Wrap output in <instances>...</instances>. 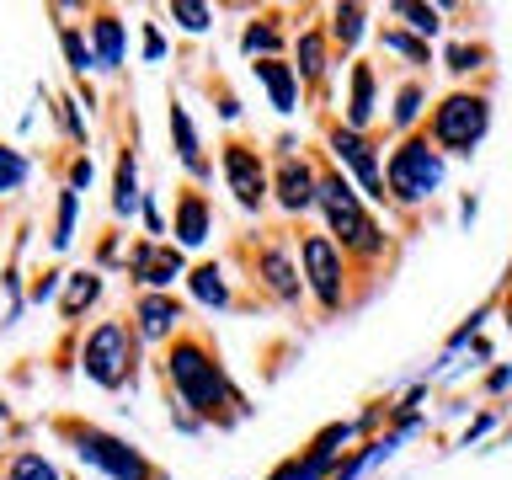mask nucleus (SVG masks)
Here are the masks:
<instances>
[{
	"label": "nucleus",
	"instance_id": "dca6fc26",
	"mask_svg": "<svg viewBox=\"0 0 512 480\" xmlns=\"http://www.w3.org/2000/svg\"><path fill=\"white\" fill-rule=\"evenodd\" d=\"M171 134H176V155H182V166H187V171H198V176H208L203 150H198V128H192L187 107H176V102H171Z\"/></svg>",
	"mask_w": 512,
	"mask_h": 480
},
{
	"label": "nucleus",
	"instance_id": "c9c22d12",
	"mask_svg": "<svg viewBox=\"0 0 512 480\" xmlns=\"http://www.w3.org/2000/svg\"><path fill=\"white\" fill-rule=\"evenodd\" d=\"M54 288H59V278H54V272H48L43 283H32V299H54Z\"/></svg>",
	"mask_w": 512,
	"mask_h": 480
},
{
	"label": "nucleus",
	"instance_id": "f8f14e48",
	"mask_svg": "<svg viewBox=\"0 0 512 480\" xmlns=\"http://www.w3.org/2000/svg\"><path fill=\"white\" fill-rule=\"evenodd\" d=\"M134 320H139L144 342H160V336H171L176 326H182V304H176L171 294H144L134 304Z\"/></svg>",
	"mask_w": 512,
	"mask_h": 480
},
{
	"label": "nucleus",
	"instance_id": "39448f33",
	"mask_svg": "<svg viewBox=\"0 0 512 480\" xmlns=\"http://www.w3.org/2000/svg\"><path fill=\"white\" fill-rule=\"evenodd\" d=\"M80 368H86L96 384H107V390H118V384L128 379V331L118 326V320H102V326L86 336Z\"/></svg>",
	"mask_w": 512,
	"mask_h": 480
},
{
	"label": "nucleus",
	"instance_id": "c85d7f7f",
	"mask_svg": "<svg viewBox=\"0 0 512 480\" xmlns=\"http://www.w3.org/2000/svg\"><path fill=\"white\" fill-rule=\"evenodd\" d=\"M171 22H182L187 32H203L208 22H214V11H208V6H192V0H176V6H171Z\"/></svg>",
	"mask_w": 512,
	"mask_h": 480
},
{
	"label": "nucleus",
	"instance_id": "7c9ffc66",
	"mask_svg": "<svg viewBox=\"0 0 512 480\" xmlns=\"http://www.w3.org/2000/svg\"><path fill=\"white\" fill-rule=\"evenodd\" d=\"M75 240V192H59V224H54V246Z\"/></svg>",
	"mask_w": 512,
	"mask_h": 480
},
{
	"label": "nucleus",
	"instance_id": "f03ea898",
	"mask_svg": "<svg viewBox=\"0 0 512 480\" xmlns=\"http://www.w3.org/2000/svg\"><path fill=\"white\" fill-rule=\"evenodd\" d=\"M320 214H326V224H331V235L342 240V246H352V251H368L374 256L384 240H379V224L368 219V208L358 203V192L347 187V176H320Z\"/></svg>",
	"mask_w": 512,
	"mask_h": 480
},
{
	"label": "nucleus",
	"instance_id": "cd10ccee",
	"mask_svg": "<svg viewBox=\"0 0 512 480\" xmlns=\"http://www.w3.org/2000/svg\"><path fill=\"white\" fill-rule=\"evenodd\" d=\"M64 54H70V70H75V75H86L91 64H96V54L86 48V38H80L75 27H64Z\"/></svg>",
	"mask_w": 512,
	"mask_h": 480
},
{
	"label": "nucleus",
	"instance_id": "5701e85b",
	"mask_svg": "<svg viewBox=\"0 0 512 480\" xmlns=\"http://www.w3.org/2000/svg\"><path fill=\"white\" fill-rule=\"evenodd\" d=\"M299 59H304L299 70L310 75V80L326 75V38H320V32H299Z\"/></svg>",
	"mask_w": 512,
	"mask_h": 480
},
{
	"label": "nucleus",
	"instance_id": "f704fd0d",
	"mask_svg": "<svg viewBox=\"0 0 512 480\" xmlns=\"http://www.w3.org/2000/svg\"><path fill=\"white\" fill-rule=\"evenodd\" d=\"M144 54H150V59L166 54V43H160V32H155V27H144Z\"/></svg>",
	"mask_w": 512,
	"mask_h": 480
},
{
	"label": "nucleus",
	"instance_id": "2f4dec72",
	"mask_svg": "<svg viewBox=\"0 0 512 480\" xmlns=\"http://www.w3.org/2000/svg\"><path fill=\"white\" fill-rule=\"evenodd\" d=\"M416 112H422V86H406L395 96V128H411Z\"/></svg>",
	"mask_w": 512,
	"mask_h": 480
},
{
	"label": "nucleus",
	"instance_id": "412c9836",
	"mask_svg": "<svg viewBox=\"0 0 512 480\" xmlns=\"http://www.w3.org/2000/svg\"><path fill=\"white\" fill-rule=\"evenodd\" d=\"M112 208L118 214H134L139 208V176H134V155L118 160V198H112Z\"/></svg>",
	"mask_w": 512,
	"mask_h": 480
},
{
	"label": "nucleus",
	"instance_id": "b1692460",
	"mask_svg": "<svg viewBox=\"0 0 512 480\" xmlns=\"http://www.w3.org/2000/svg\"><path fill=\"white\" fill-rule=\"evenodd\" d=\"M22 182H27V155L0 144V192H16Z\"/></svg>",
	"mask_w": 512,
	"mask_h": 480
},
{
	"label": "nucleus",
	"instance_id": "7ed1b4c3",
	"mask_svg": "<svg viewBox=\"0 0 512 480\" xmlns=\"http://www.w3.org/2000/svg\"><path fill=\"white\" fill-rule=\"evenodd\" d=\"M486 128H491V107H486V96H470V91H454L432 112V144L443 155H475Z\"/></svg>",
	"mask_w": 512,
	"mask_h": 480
},
{
	"label": "nucleus",
	"instance_id": "0eeeda50",
	"mask_svg": "<svg viewBox=\"0 0 512 480\" xmlns=\"http://www.w3.org/2000/svg\"><path fill=\"white\" fill-rule=\"evenodd\" d=\"M304 272H310L315 299L326 304V310H336V304H342V256H336V246L326 235L304 240Z\"/></svg>",
	"mask_w": 512,
	"mask_h": 480
},
{
	"label": "nucleus",
	"instance_id": "a211bd4d",
	"mask_svg": "<svg viewBox=\"0 0 512 480\" xmlns=\"http://www.w3.org/2000/svg\"><path fill=\"white\" fill-rule=\"evenodd\" d=\"M368 118H374V70L368 64H358L352 70V102H347V123L363 128Z\"/></svg>",
	"mask_w": 512,
	"mask_h": 480
},
{
	"label": "nucleus",
	"instance_id": "9d476101",
	"mask_svg": "<svg viewBox=\"0 0 512 480\" xmlns=\"http://www.w3.org/2000/svg\"><path fill=\"white\" fill-rule=\"evenodd\" d=\"M128 267H134V278H139V283H150V288H171L176 278H182V256H176L171 246H155V240L134 246Z\"/></svg>",
	"mask_w": 512,
	"mask_h": 480
},
{
	"label": "nucleus",
	"instance_id": "6ab92c4d",
	"mask_svg": "<svg viewBox=\"0 0 512 480\" xmlns=\"http://www.w3.org/2000/svg\"><path fill=\"white\" fill-rule=\"evenodd\" d=\"M192 294H198L203 304H230V288H224V278H219L214 262H203L198 272H192Z\"/></svg>",
	"mask_w": 512,
	"mask_h": 480
},
{
	"label": "nucleus",
	"instance_id": "423d86ee",
	"mask_svg": "<svg viewBox=\"0 0 512 480\" xmlns=\"http://www.w3.org/2000/svg\"><path fill=\"white\" fill-rule=\"evenodd\" d=\"M75 443H80V459H86V464H96V470H107L112 480H150V464H144V459H139L128 443L107 438V432L86 427Z\"/></svg>",
	"mask_w": 512,
	"mask_h": 480
},
{
	"label": "nucleus",
	"instance_id": "2eb2a0df",
	"mask_svg": "<svg viewBox=\"0 0 512 480\" xmlns=\"http://www.w3.org/2000/svg\"><path fill=\"white\" fill-rule=\"evenodd\" d=\"M91 38H96V70H118L123 64V22L118 16H96Z\"/></svg>",
	"mask_w": 512,
	"mask_h": 480
},
{
	"label": "nucleus",
	"instance_id": "1a4fd4ad",
	"mask_svg": "<svg viewBox=\"0 0 512 480\" xmlns=\"http://www.w3.org/2000/svg\"><path fill=\"white\" fill-rule=\"evenodd\" d=\"M224 176H230V192H235L240 208H262L267 171H262V160H256L251 144H230V150H224Z\"/></svg>",
	"mask_w": 512,
	"mask_h": 480
},
{
	"label": "nucleus",
	"instance_id": "ddd939ff",
	"mask_svg": "<svg viewBox=\"0 0 512 480\" xmlns=\"http://www.w3.org/2000/svg\"><path fill=\"white\" fill-rule=\"evenodd\" d=\"M256 75H262V86L272 91V107H278V112H294L299 75L288 70V64H278V59H262V64H256Z\"/></svg>",
	"mask_w": 512,
	"mask_h": 480
},
{
	"label": "nucleus",
	"instance_id": "aec40b11",
	"mask_svg": "<svg viewBox=\"0 0 512 480\" xmlns=\"http://www.w3.org/2000/svg\"><path fill=\"white\" fill-rule=\"evenodd\" d=\"M96 294H102V278H96V272H75V278H70V294H64V315H80Z\"/></svg>",
	"mask_w": 512,
	"mask_h": 480
},
{
	"label": "nucleus",
	"instance_id": "c756f323",
	"mask_svg": "<svg viewBox=\"0 0 512 480\" xmlns=\"http://www.w3.org/2000/svg\"><path fill=\"white\" fill-rule=\"evenodd\" d=\"M384 48H390V54H406L411 64H432V54H427V43H416V38H406V32H384Z\"/></svg>",
	"mask_w": 512,
	"mask_h": 480
},
{
	"label": "nucleus",
	"instance_id": "72a5a7b5",
	"mask_svg": "<svg viewBox=\"0 0 512 480\" xmlns=\"http://www.w3.org/2000/svg\"><path fill=\"white\" fill-rule=\"evenodd\" d=\"M59 118H64V128H70L75 139H86V123H80V112H75V102H59Z\"/></svg>",
	"mask_w": 512,
	"mask_h": 480
},
{
	"label": "nucleus",
	"instance_id": "393cba45",
	"mask_svg": "<svg viewBox=\"0 0 512 480\" xmlns=\"http://www.w3.org/2000/svg\"><path fill=\"white\" fill-rule=\"evenodd\" d=\"M11 480H59V470L43 454H16L11 459Z\"/></svg>",
	"mask_w": 512,
	"mask_h": 480
},
{
	"label": "nucleus",
	"instance_id": "a878e982",
	"mask_svg": "<svg viewBox=\"0 0 512 480\" xmlns=\"http://www.w3.org/2000/svg\"><path fill=\"white\" fill-rule=\"evenodd\" d=\"M395 16H406V27H416V32H422V38H432V32L443 27L438 6H395Z\"/></svg>",
	"mask_w": 512,
	"mask_h": 480
},
{
	"label": "nucleus",
	"instance_id": "473e14b6",
	"mask_svg": "<svg viewBox=\"0 0 512 480\" xmlns=\"http://www.w3.org/2000/svg\"><path fill=\"white\" fill-rule=\"evenodd\" d=\"M480 59H486V54H480L475 43H454V48H448V70H454V75H464V70H480Z\"/></svg>",
	"mask_w": 512,
	"mask_h": 480
},
{
	"label": "nucleus",
	"instance_id": "4be33fe9",
	"mask_svg": "<svg viewBox=\"0 0 512 480\" xmlns=\"http://www.w3.org/2000/svg\"><path fill=\"white\" fill-rule=\"evenodd\" d=\"M331 32H336V43H342V48H352V43L363 38V6H336Z\"/></svg>",
	"mask_w": 512,
	"mask_h": 480
},
{
	"label": "nucleus",
	"instance_id": "f3484780",
	"mask_svg": "<svg viewBox=\"0 0 512 480\" xmlns=\"http://www.w3.org/2000/svg\"><path fill=\"white\" fill-rule=\"evenodd\" d=\"M256 267H262L267 288L278 299H299V283H294V267H288V251H262L256 256Z\"/></svg>",
	"mask_w": 512,
	"mask_h": 480
},
{
	"label": "nucleus",
	"instance_id": "9b49d317",
	"mask_svg": "<svg viewBox=\"0 0 512 480\" xmlns=\"http://www.w3.org/2000/svg\"><path fill=\"white\" fill-rule=\"evenodd\" d=\"M315 198H320V176L304 166V160L288 155L278 166V203L288 208V214H299V208H310Z\"/></svg>",
	"mask_w": 512,
	"mask_h": 480
},
{
	"label": "nucleus",
	"instance_id": "20e7f679",
	"mask_svg": "<svg viewBox=\"0 0 512 480\" xmlns=\"http://www.w3.org/2000/svg\"><path fill=\"white\" fill-rule=\"evenodd\" d=\"M384 182L400 203H422L432 192L443 187V150L427 139H406L400 150L390 155V171H384Z\"/></svg>",
	"mask_w": 512,
	"mask_h": 480
},
{
	"label": "nucleus",
	"instance_id": "e433bc0d",
	"mask_svg": "<svg viewBox=\"0 0 512 480\" xmlns=\"http://www.w3.org/2000/svg\"><path fill=\"white\" fill-rule=\"evenodd\" d=\"M0 432H6V406H0Z\"/></svg>",
	"mask_w": 512,
	"mask_h": 480
},
{
	"label": "nucleus",
	"instance_id": "6e6552de",
	"mask_svg": "<svg viewBox=\"0 0 512 480\" xmlns=\"http://www.w3.org/2000/svg\"><path fill=\"white\" fill-rule=\"evenodd\" d=\"M331 155L342 160V166L358 171V182H363L368 198H384V171L374 160V144H368L358 128H331Z\"/></svg>",
	"mask_w": 512,
	"mask_h": 480
},
{
	"label": "nucleus",
	"instance_id": "f257e3e1",
	"mask_svg": "<svg viewBox=\"0 0 512 480\" xmlns=\"http://www.w3.org/2000/svg\"><path fill=\"white\" fill-rule=\"evenodd\" d=\"M166 374H171V384H176V395H182V406H192L198 416H219L224 406H235V416H246L240 395L230 390V379L219 374V363L208 358L198 342H176Z\"/></svg>",
	"mask_w": 512,
	"mask_h": 480
},
{
	"label": "nucleus",
	"instance_id": "bb28decb",
	"mask_svg": "<svg viewBox=\"0 0 512 480\" xmlns=\"http://www.w3.org/2000/svg\"><path fill=\"white\" fill-rule=\"evenodd\" d=\"M278 27H262V22H251L246 27V38H240V48H246V54H278Z\"/></svg>",
	"mask_w": 512,
	"mask_h": 480
},
{
	"label": "nucleus",
	"instance_id": "4468645a",
	"mask_svg": "<svg viewBox=\"0 0 512 480\" xmlns=\"http://www.w3.org/2000/svg\"><path fill=\"white\" fill-rule=\"evenodd\" d=\"M176 240H182V246H203L208 240V203L198 192H187V198L176 203Z\"/></svg>",
	"mask_w": 512,
	"mask_h": 480
}]
</instances>
